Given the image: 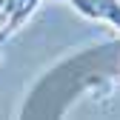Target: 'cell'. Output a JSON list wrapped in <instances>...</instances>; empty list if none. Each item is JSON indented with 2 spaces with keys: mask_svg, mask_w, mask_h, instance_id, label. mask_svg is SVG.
<instances>
[{
  "mask_svg": "<svg viewBox=\"0 0 120 120\" xmlns=\"http://www.w3.org/2000/svg\"><path fill=\"white\" fill-rule=\"evenodd\" d=\"M40 3H43V0H26V3H23L17 11H14L6 23H3V34H14V32H17V29H20V26H23V23L34 14V9H37Z\"/></svg>",
  "mask_w": 120,
  "mask_h": 120,
  "instance_id": "1",
  "label": "cell"
},
{
  "mask_svg": "<svg viewBox=\"0 0 120 120\" xmlns=\"http://www.w3.org/2000/svg\"><path fill=\"white\" fill-rule=\"evenodd\" d=\"M97 9H100V20L120 32V0H97Z\"/></svg>",
  "mask_w": 120,
  "mask_h": 120,
  "instance_id": "2",
  "label": "cell"
},
{
  "mask_svg": "<svg viewBox=\"0 0 120 120\" xmlns=\"http://www.w3.org/2000/svg\"><path fill=\"white\" fill-rule=\"evenodd\" d=\"M57 3H66V0H57Z\"/></svg>",
  "mask_w": 120,
  "mask_h": 120,
  "instance_id": "3",
  "label": "cell"
}]
</instances>
